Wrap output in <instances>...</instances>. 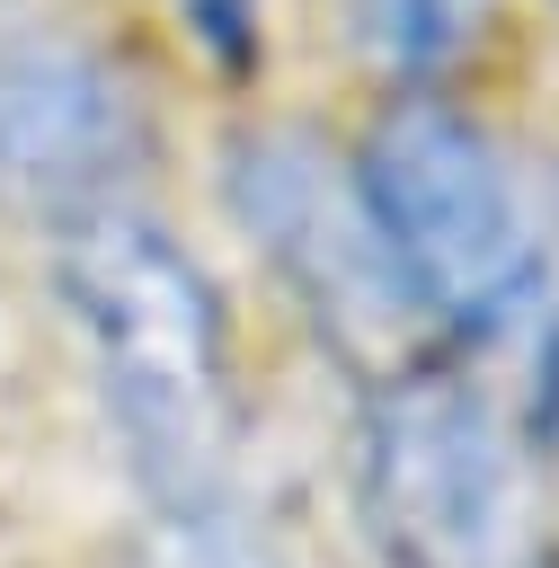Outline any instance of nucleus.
I'll return each mask as SVG.
<instances>
[{"label":"nucleus","mask_w":559,"mask_h":568,"mask_svg":"<svg viewBox=\"0 0 559 568\" xmlns=\"http://www.w3.org/2000/svg\"><path fill=\"white\" fill-rule=\"evenodd\" d=\"M9 27H18V0H0V36H9Z\"/></svg>","instance_id":"obj_10"},{"label":"nucleus","mask_w":559,"mask_h":568,"mask_svg":"<svg viewBox=\"0 0 559 568\" xmlns=\"http://www.w3.org/2000/svg\"><path fill=\"white\" fill-rule=\"evenodd\" d=\"M177 9V27L195 36V53L213 62V71H248L257 62V18H266V0H169Z\"/></svg>","instance_id":"obj_8"},{"label":"nucleus","mask_w":559,"mask_h":568,"mask_svg":"<svg viewBox=\"0 0 559 568\" xmlns=\"http://www.w3.org/2000/svg\"><path fill=\"white\" fill-rule=\"evenodd\" d=\"M524 444H532V479L559 488V320H541V337H532V417H524Z\"/></svg>","instance_id":"obj_9"},{"label":"nucleus","mask_w":559,"mask_h":568,"mask_svg":"<svg viewBox=\"0 0 559 568\" xmlns=\"http://www.w3.org/2000/svg\"><path fill=\"white\" fill-rule=\"evenodd\" d=\"M435 355L532 346L550 320V231L515 151L453 89H390L346 151Z\"/></svg>","instance_id":"obj_2"},{"label":"nucleus","mask_w":559,"mask_h":568,"mask_svg":"<svg viewBox=\"0 0 559 568\" xmlns=\"http://www.w3.org/2000/svg\"><path fill=\"white\" fill-rule=\"evenodd\" d=\"M355 44H373V62L399 89H444L497 27V0H346Z\"/></svg>","instance_id":"obj_6"},{"label":"nucleus","mask_w":559,"mask_h":568,"mask_svg":"<svg viewBox=\"0 0 559 568\" xmlns=\"http://www.w3.org/2000/svg\"><path fill=\"white\" fill-rule=\"evenodd\" d=\"M355 515L382 568H541L532 444L470 355H417L364 382Z\"/></svg>","instance_id":"obj_3"},{"label":"nucleus","mask_w":559,"mask_h":568,"mask_svg":"<svg viewBox=\"0 0 559 568\" xmlns=\"http://www.w3.org/2000/svg\"><path fill=\"white\" fill-rule=\"evenodd\" d=\"M160 160V106L142 71L89 27L0 36V213L62 231L142 204Z\"/></svg>","instance_id":"obj_5"},{"label":"nucleus","mask_w":559,"mask_h":568,"mask_svg":"<svg viewBox=\"0 0 559 568\" xmlns=\"http://www.w3.org/2000/svg\"><path fill=\"white\" fill-rule=\"evenodd\" d=\"M44 275H53L62 337L151 515L231 497V444H240L231 311L204 257L186 248V231L142 195L44 231Z\"/></svg>","instance_id":"obj_1"},{"label":"nucleus","mask_w":559,"mask_h":568,"mask_svg":"<svg viewBox=\"0 0 559 568\" xmlns=\"http://www.w3.org/2000/svg\"><path fill=\"white\" fill-rule=\"evenodd\" d=\"M222 195H231V222L248 231L257 266L284 284L302 328L355 382H382V373L435 355V337H426V320H417V302L390 266V240H382V222L355 186V160L319 124L231 133Z\"/></svg>","instance_id":"obj_4"},{"label":"nucleus","mask_w":559,"mask_h":568,"mask_svg":"<svg viewBox=\"0 0 559 568\" xmlns=\"http://www.w3.org/2000/svg\"><path fill=\"white\" fill-rule=\"evenodd\" d=\"M124 568H284V559L266 550V532H257L231 497H213V506H169V515H151V532L124 550Z\"/></svg>","instance_id":"obj_7"}]
</instances>
